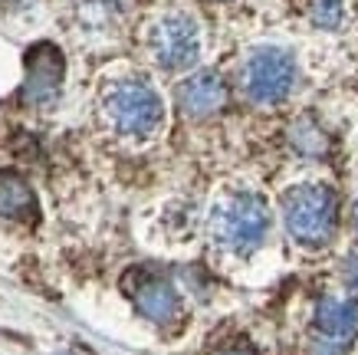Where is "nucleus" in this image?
Wrapping results in <instances>:
<instances>
[{
    "label": "nucleus",
    "instance_id": "nucleus-1",
    "mask_svg": "<svg viewBox=\"0 0 358 355\" xmlns=\"http://www.w3.org/2000/svg\"><path fill=\"white\" fill-rule=\"evenodd\" d=\"M102 125L125 141H152L164 129V99L155 83L141 73H119L99 89Z\"/></svg>",
    "mask_w": 358,
    "mask_h": 355
},
{
    "label": "nucleus",
    "instance_id": "nucleus-6",
    "mask_svg": "<svg viewBox=\"0 0 358 355\" xmlns=\"http://www.w3.org/2000/svg\"><path fill=\"white\" fill-rule=\"evenodd\" d=\"M63 53L53 43H33L27 50V76H23V99L33 109H50L63 89Z\"/></svg>",
    "mask_w": 358,
    "mask_h": 355
},
{
    "label": "nucleus",
    "instance_id": "nucleus-3",
    "mask_svg": "<svg viewBox=\"0 0 358 355\" xmlns=\"http://www.w3.org/2000/svg\"><path fill=\"white\" fill-rule=\"evenodd\" d=\"M145 50L158 69L164 73H187L201 63L204 53V33L194 13L164 11L145 27Z\"/></svg>",
    "mask_w": 358,
    "mask_h": 355
},
{
    "label": "nucleus",
    "instance_id": "nucleus-9",
    "mask_svg": "<svg viewBox=\"0 0 358 355\" xmlns=\"http://www.w3.org/2000/svg\"><path fill=\"white\" fill-rule=\"evenodd\" d=\"M315 329H319V339L345 345L358 333V302L336 300V296L319 300V306H315Z\"/></svg>",
    "mask_w": 358,
    "mask_h": 355
},
{
    "label": "nucleus",
    "instance_id": "nucleus-13",
    "mask_svg": "<svg viewBox=\"0 0 358 355\" xmlns=\"http://www.w3.org/2000/svg\"><path fill=\"white\" fill-rule=\"evenodd\" d=\"M303 11L319 30H338L345 20V0H303Z\"/></svg>",
    "mask_w": 358,
    "mask_h": 355
},
{
    "label": "nucleus",
    "instance_id": "nucleus-12",
    "mask_svg": "<svg viewBox=\"0 0 358 355\" xmlns=\"http://www.w3.org/2000/svg\"><path fill=\"white\" fill-rule=\"evenodd\" d=\"M289 145H293V151L303 155V158H326V151H329L326 132L309 116L296 118L293 125H289Z\"/></svg>",
    "mask_w": 358,
    "mask_h": 355
},
{
    "label": "nucleus",
    "instance_id": "nucleus-17",
    "mask_svg": "<svg viewBox=\"0 0 358 355\" xmlns=\"http://www.w3.org/2000/svg\"><path fill=\"white\" fill-rule=\"evenodd\" d=\"M7 4H27V0H7Z\"/></svg>",
    "mask_w": 358,
    "mask_h": 355
},
{
    "label": "nucleus",
    "instance_id": "nucleus-11",
    "mask_svg": "<svg viewBox=\"0 0 358 355\" xmlns=\"http://www.w3.org/2000/svg\"><path fill=\"white\" fill-rule=\"evenodd\" d=\"M0 217L3 221H36V194L17 172H0Z\"/></svg>",
    "mask_w": 358,
    "mask_h": 355
},
{
    "label": "nucleus",
    "instance_id": "nucleus-4",
    "mask_svg": "<svg viewBox=\"0 0 358 355\" xmlns=\"http://www.w3.org/2000/svg\"><path fill=\"white\" fill-rule=\"evenodd\" d=\"M286 234L303 247H322L332 240L338 224V201L329 184L303 181L282 194Z\"/></svg>",
    "mask_w": 358,
    "mask_h": 355
},
{
    "label": "nucleus",
    "instance_id": "nucleus-14",
    "mask_svg": "<svg viewBox=\"0 0 358 355\" xmlns=\"http://www.w3.org/2000/svg\"><path fill=\"white\" fill-rule=\"evenodd\" d=\"M345 283L352 290H358V253H352V257L345 260Z\"/></svg>",
    "mask_w": 358,
    "mask_h": 355
},
{
    "label": "nucleus",
    "instance_id": "nucleus-7",
    "mask_svg": "<svg viewBox=\"0 0 358 355\" xmlns=\"http://www.w3.org/2000/svg\"><path fill=\"white\" fill-rule=\"evenodd\" d=\"M125 286H129V296L138 306V312L145 319H152L155 326H171L181 316V296H178V290H174V283L168 277L135 270Z\"/></svg>",
    "mask_w": 358,
    "mask_h": 355
},
{
    "label": "nucleus",
    "instance_id": "nucleus-5",
    "mask_svg": "<svg viewBox=\"0 0 358 355\" xmlns=\"http://www.w3.org/2000/svg\"><path fill=\"white\" fill-rule=\"evenodd\" d=\"M237 83L247 102L270 109L293 96L296 83H299V66L293 53L282 46H257L240 63Z\"/></svg>",
    "mask_w": 358,
    "mask_h": 355
},
{
    "label": "nucleus",
    "instance_id": "nucleus-15",
    "mask_svg": "<svg viewBox=\"0 0 358 355\" xmlns=\"http://www.w3.org/2000/svg\"><path fill=\"white\" fill-rule=\"evenodd\" d=\"M217 355H257L253 349H247V345H230V349H220Z\"/></svg>",
    "mask_w": 358,
    "mask_h": 355
},
{
    "label": "nucleus",
    "instance_id": "nucleus-8",
    "mask_svg": "<svg viewBox=\"0 0 358 355\" xmlns=\"http://www.w3.org/2000/svg\"><path fill=\"white\" fill-rule=\"evenodd\" d=\"M227 83H224V76L214 73V69H194V73H187L181 83H178V109H181V116L187 118H210L217 116L220 109L227 106Z\"/></svg>",
    "mask_w": 358,
    "mask_h": 355
},
{
    "label": "nucleus",
    "instance_id": "nucleus-2",
    "mask_svg": "<svg viewBox=\"0 0 358 355\" xmlns=\"http://www.w3.org/2000/svg\"><path fill=\"white\" fill-rule=\"evenodd\" d=\"M210 240L220 253L230 257H250L266 244L270 234V211L257 194L250 191H234L224 194L214 211H210Z\"/></svg>",
    "mask_w": 358,
    "mask_h": 355
},
{
    "label": "nucleus",
    "instance_id": "nucleus-10",
    "mask_svg": "<svg viewBox=\"0 0 358 355\" xmlns=\"http://www.w3.org/2000/svg\"><path fill=\"white\" fill-rule=\"evenodd\" d=\"M73 23H76V33H83V36H112L122 23L119 0H76Z\"/></svg>",
    "mask_w": 358,
    "mask_h": 355
},
{
    "label": "nucleus",
    "instance_id": "nucleus-16",
    "mask_svg": "<svg viewBox=\"0 0 358 355\" xmlns=\"http://www.w3.org/2000/svg\"><path fill=\"white\" fill-rule=\"evenodd\" d=\"M352 221H355V230H358V201H355V211H352Z\"/></svg>",
    "mask_w": 358,
    "mask_h": 355
}]
</instances>
